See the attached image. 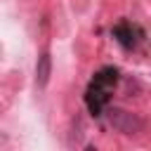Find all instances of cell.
Returning a JSON list of instances; mask_svg holds the SVG:
<instances>
[{
    "label": "cell",
    "instance_id": "6da1fadb",
    "mask_svg": "<svg viewBox=\"0 0 151 151\" xmlns=\"http://www.w3.org/2000/svg\"><path fill=\"white\" fill-rule=\"evenodd\" d=\"M116 83H118V68H113V66H106L94 73V78L85 92V104L92 116H101V111L106 109V104L111 99Z\"/></svg>",
    "mask_w": 151,
    "mask_h": 151
},
{
    "label": "cell",
    "instance_id": "7a4b0ae2",
    "mask_svg": "<svg viewBox=\"0 0 151 151\" xmlns=\"http://www.w3.org/2000/svg\"><path fill=\"white\" fill-rule=\"evenodd\" d=\"M106 118H109V125L116 132H123V134H130V137L142 132V118L130 113V111H125V109H109Z\"/></svg>",
    "mask_w": 151,
    "mask_h": 151
},
{
    "label": "cell",
    "instance_id": "3957f363",
    "mask_svg": "<svg viewBox=\"0 0 151 151\" xmlns=\"http://www.w3.org/2000/svg\"><path fill=\"white\" fill-rule=\"evenodd\" d=\"M113 38L125 47V50H132L134 45H137V28L132 26V24H127V21H123V24H118V26H113Z\"/></svg>",
    "mask_w": 151,
    "mask_h": 151
},
{
    "label": "cell",
    "instance_id": "277c9868",
    "mask_svg": "<svg viewBox=\"0 0 151 151\" xmlns=\"http://www.w3.org/2000/svg\"><path fill=\"white\" fill-rule=\"evenodd\" d=\"M50 73H52V59L45 52V54H40V59L35 64V85L38 87H45L47 80H50Z\"/></svg>",
    "mask_w": 151,
    "mask_h": 151
}]
</instances>
